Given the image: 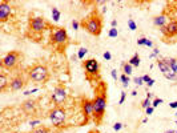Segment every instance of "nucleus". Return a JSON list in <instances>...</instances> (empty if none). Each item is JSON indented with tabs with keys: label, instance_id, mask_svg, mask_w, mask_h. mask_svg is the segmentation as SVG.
<instances>
[{
	"label": "nucleus",
	"instance_id": "nucleus-1",
	"mask_svg": "<svg viewBox=\"0 0 177 133\" xmlns=\"http://www.w3.org/2000/svg\"><path fill=\"white\" fill-rule=\"evenodd\" d=\"M108 85L105 81L100 80L93 88L95 92V97L92 98L93 101V117L92 121L95 125H101L103 120L105 116V109H107V101H108V95H107Z\"/></svg>",
	"mask_w": 177,
	"mask_h": 133
},
{
	"label": "nucleus",
	"instance_id": "nucleus-2",
	"mask_svg": "<svg viewBox=\"0 0 177 133\" xmlns=\"http://www.w3.org/2000/svg\"><path fill=\"white\" fill-rule=\"evenodd\" d=\"M49 43L55 48L58 52L63 53L67 47L71 44L69 36L64 27H58V25H52L49 29Z\"/></svg>",
	"mask_w": 177,
	"mask_h": 133
},
{
	"label": "nucleus",
	"instance_id": "nucleus-3",
	"mask_svg": "<svg viewBox=\"0 0 177 133\" xmlns=\"http://www.w3.org/2000/svg\"><path fill=\"white\" fill-rule=\"evenodd\" d=\"M80 27L84 28L91 35L99 36L103 31V15L99 12V10L95 8V10L91 11L84 19H81Z\"/></svg>",
	"mask_w": 177,
	"mask_h": 133
},
{
	"label": "nucleus",
	"instance_id": "nucleus-4",
	"mask_svg": "<svg viewBox=\"0 0 177 133\" xmlns=\"http://www.w3.org/2000/svg\"><path fill=\"white\" fill-rule=\"evenodd\" d=\"M52 24L48 23L43 16H35L28 20V27H27V37H31L32 40L39 41L40 37H43V33L47 29H51Z\"/></svg>",
	"mask_w": 177,
	"mask_h": 133
},
{
	"label": "nucleus",
	"instance_id": "nucleus-5",
	"mask_svg": "<svg viewBox=\"0 0 177 133\" xmlns=\"http://www.w3.org/2000/svg\"><path fill=\"white\" fill-rule=\"evenodd\" d=\"M27 73L31 81L38 84H47L51 79V72L44 63H35L27 67Z\"/></svg>",
	"mask_w": 177,
	"mask_h": 133
},
{
	"label": "nucleus",
	"instance_id": "nucleus-6",
	"mask_svg": "<svg viewBox=\"0 0 177 133\" xmlns=\"http://www.w3.org/2000/svg\"><path fill=\"white\" fill-rule=\"evenodd\" d=\"M23 60H24L23 52H20V51H10L1 59V69L7 71L10 73L19 71Z\"/></svg>",
	"mask_w": 177,
	"mask_h": 133
},
{
	"label": "nucleus",
	"instance_id": "nucleus-7",
	"mask_svg": "<svg viewBox=\"0 0 177 133\" xmlns=\"http://www.w3.org/2000/svg\"><path fill=\"white\" fill-rule=\"evenodd\" d=\"M83 69H84L85 80L88 83H96L97 84L100 79V63L96 59H87L83 61Z\"/></svg>",
	"mask_w": 177,
	"mask_h": 133
},
{
	"label": "nucleus",
	"instance_id": "nucleus-8",
	"mask_svg": "<svg viewBox=\"0 0 177 133\" xmlns=\"http://www.w3.org/2000/svg\"><path fill=\"white\" fill-rule=\"evenodd\" d=\"M29 77H28L27 69H19L15 71L12 76H11L10 80V88L8 90H12V92H16V90H21L24 89V87L29 83Z\"/></svg>",
	"mask_w": 177,
	"mask_h": 133
},
{
	"label": "nucleus",
	"instance_id": "nucleus-9",
	"mask_svg": "<svg viewBox=\"0 0 177 133\" xmlns=\"http://www.w3.org/2000/svg\"><path fill=\"white\" fill-rule=\"evenodd\" d=\"M48 118L51 120L53 128L61 129L67 123V109L64 107H53L48 113Z\"/></svg>",
	"mask_w": 177,
	"mask_h": 133
},
{
	"label": "nucleus",
	"instance_id": "nucleus-10",
	"mask_svg": "<svg viewBox=\"0 0 177 133\" xmlns=\"http://www.w3.org/2000/svg\"><path fill=\"white\" fill-rule=\"evenodd\" d=\"M68 98V93L65 89V85L63 83L58 84V85L53 88V93L51 96V101L53 103V107H63V104L67 101Z\"/></svg>",
	"mask_w": 177,
	"mask_h": 133
},
{
	"label": "nucleus",
	"instance_id": "nucleus-11",
	"mask_svg": "<svg viewBox=\"0 0 177 133\" xmlns=\"http://www.w3.org/2000/svg\"><path fill=\"white\" fill-rule=\"evenodd\" d=\"M39 98H27L21 103L20 109L25 113V115L31 116V117H36L38 113L40 111V104H39Z\"/></svg>",
	"mask_w": 177,
	"mask_h": 133
},
{
	"label": "nucleus",
	"instance_id": "nucleus-12",
	"mask_svg": "<svg viewBox=\"0 0 177 133\" xmlns=\"http://www.w3.org/2000/svg\"><path fill=\"white\" fill-rule=\"evenodd\" d=\"M80 107H81V113L83 117H84V121L83 124L87 125L93 117V101L88 97H83L81 103H80Z\"/></svg>",
	"mask_w": 177,
	"mask_h": 133
},
{
	"label": "nucleus",
	"instance_id": "nucleus-13",
	"mask_svg": "<svg viewBox=\"0 0 177 133\" xmlns=\"http://www.w3.org/2000/svg\"><path fill=\"white\" fill-rule=\"evenodd\" d=\"M156 64H157L159 69L161 71L162 76H164L165 79H168V80H170V81H177V75L170 69V67L165 63L164 59H157V60H156Z\"/></svg>",
	"mask_w": 177,
	"mask_h": 133
},
{
	"label": "nucleus",
	"instance_id": "nucleus-14",
	"mask_svg": "<svg viewBox=\"0 0 177 133\" xmlns=\"http://www.w3.org/2000/svg\"><path fill=\"white\" fill-rule=\"evenodd\" d=\"M161 33L164 39H172L177 36V18H173L168 21V24L164 28H161Z\"/></svg>",
	"mask_w": 177,
	"mask_h": 133
},
{
	"label": "nucleus",
	"instance_id": "nucleus-15",
	"mask_svg": "<svg viewBox=\"0 0 177 133\" xmlns=\"http://www.w3.org/2000/svg\"><path fill=\"white\" fill-rule=\"evenodd\" d=\"M11 13H12L11 3L7 1V0H1V1H0V21L5 23L10 19Z\"/></svg>",
	"mask_w": 177,
	"mask_h": 133
},
{
	"label": "nucleus",
	"instance_id": "nucleus-16",
	"mask_svg": "<svg viewBox=\"0 0 177 133\" xmlns=\"http://www.w3.org/2000/svg\"><path fill=\"white\" fill-rule=\"evenodd\" d=\"M10 72L1 69V72H0V92L1 93H4L7 88H10Z\"/></svg>",
	"mask_w": 177,
	"mask_h": 133
},
{
	"label": "nucleus",
	"instance_id": "nucleus-17",
	"mask_svg": "<svg viewBox=\"0 0 177 133\" xmlns=\"http://www.w3.org/2000/svg\"><path fill=\"white\" fill-rule=\"evenodd\" d=\"M168 19H169V15H168L167 12H162V13H160V15L153 18V24L161 29V28H164L165 25L168 24V21H169Z\"/></svg>",
	"mask_w": 177,
	"mask_h": 133
},
{
	"label": "nucleus",
	"instance_id": "nucleus-18",
	"mask_svg": "<svg viewBox=\"0 0 177 133\" xmlns=\"http://www.w3.org/2000/svg\"><path fill=\"white\" fill-rule=\"evenodd\" d=\"M165 63L170 67V69L177 75V59L176 57H169V59H164Z\"/></svg>",
	"mask_w": 177,
	"mask_h": 133
},
{
	"label": "nucleus",
	"instance_id": "nucleus-19",
	"mask_svg": "<svg viewBox=\"0 0 177 133\" xmlns=\"http://www.w3.org/2000/svg\"><path fill=\"white\" fill-rule=\"evenodd\" d=\"M132 65H131L129 63H127V61H124V63L121 64V69H122V73L124 75H127V76H129V75H132Z\"/></svg>",
	"mask_w": 177,
	"mask_h": 133
},
{
	"label": "nucleus",
	"instance_id": "nucleus-20",
	"mask_svg": "<svg viewBox=\"0 0 177 133\" xmlns=\"http://www.w3.org/2000/svg\"><path fill=\"white\" fill-rule=\"evenodd\" d=\"M51 13H52V20L53 21H59L60 18H61V13H60L58 7H52L51 8Z\"/></svg>",
	"mask_w": 177,
	"mask_h": 133
},
{
	"label": "nucleus",
	"instance_id": "nucleus-21",
	"mask_svg": "<svg viewBox=\"0 0 177 133\" xmlns=\"http://www.w3.org/2000/svg\"><path fill=\"white\" fill-rule=\"evenodd\" d=\"M32 133H52V129L49 126H45V125H40L36 129H33Z\"/></svg>",
	"mask_w": 177,
	"mask_h": 133
},
{
	"label": "nucleus",
	"instance_id": "nucleus-22",
	"mask_svg": "<svg viewBox=\"0 0 177 133\" xmlns=\"http://www.w3.org/2000/svg\"><path fill=\"white\" fill-rule=\"evenodd\" d=\"M128 63H129L132 67H140V56L137 55V53H135V55L129 59Z\"/></svg>",
	"mask_w": 177,
	"mask_h": 133
},
{
	"label": "nucleus",
	"instance_id": "nucleus-23",
	"mask_svg": "<svg viewBox=\"0 0 177 133\" xmlns=\"http://www.w3.org/2000/svg\"><path fill=\"white\" fill-rule=\"evenodd\" d=\"M142 80H144V84H147L148 88L153 87V84H155V80H153L149 75H144V76H142Z\"/></svg>",
	"mask_w": 177,
	"mask_h": 133
},
{
	"label": "nucleus",
	"instance_id": "nucleus-24",
	"mask_svg": "<svg viewBox=\"0 0 177 133\" xmlns=\"http://www.w3.org/2000/svg\"><path fill=\"white\" fill-rule=\"evenodd\" d=\"M120 81L122 83V87H125L127 88L128 85H129V76H127V75H124V73H121V76H120Z\"/></svg>",
	"mask_w": 177,
	"mask_h": 133
},
{
	"label": "nucleus",
	"instance_id": "nucleus-25",
	"mask_svg": "<svg viewBox=\"0 0 177 133\" xmlns=\"http://www.w3.org/2000/svg\"><path fill=\"white\" fill-rule=\"evenodd\" d=\"M87 53H88V49H87V48H84V47L80 48L79 52H77V59H79V60H83V59H84V56L87 55Z\"/></svg>",
	"mask_w": 177,
	"mask_h": 133
},
{
	"label": "nucleus",
	"instance_id": "nucleus-26",
	"mask_svg": "<svg viewBox=\"0 0 177 133\" xmlns=\"http://www.w3.org/2000/svg\"><path fill=\"white\" fill-rule=\"evenodd\" d=\"M149 107H152V101H150V98H147V97H145V100L141 103V108L147 109V108H149Z\"/></svg>",
	"mask_w": 177,
	"mask_h": 133
},
{
	"label": "nucleus",
	"instance_id": "nucleus-27",
	"mask_svg": "<svg viewBox=\"0 0 177 133\" xmlns=\"http://www.w3.org/2000/svg\"><path fill=\"white\" fill-rule=\"evenodd\" d=\"M108 36H109V37H117V36H119V31L116 29V28H111L109 32H108Z\"/></svg>",
	"mask_w": 177,
	"mask_h": 133
},
{
	"label": "nucleus",
	"instance_id": "nucleus-28",
	"mask_svg": "<svg viewBox=\"0 0 177 133\" xmlns=\"http://www.w3.org/2000/svg\"><path fill=\"white\" fill-rule=\"evenodd\" d=\"M128 27H129L131 31H136V29H137V24H136V23L133 21L132 19H129V20H128Z\"/></svg>",
	"mask_w": 177,
	"mask_h": 133
},
{
	"label": "nucleus",
	"instance_id": "nucleus-29",
	"mask_svg": "<svg viewBox=\"0 0 177 133\" xmlns=\"http://www.w3.org/2000/svg\"><path fill=\"white\" fill-rule=\"evenodd\" d=\"M160 104H162V98H159V97H156L155 100L152 101V107H153V108H157V107L160 105Z\"/></svg>",
	"mask_w": 177,
	"mask_h": 133
},
{
	"label": "nucleus",
	"instance_id": "nucleus-30",
	"mask_svg": "<svg viewBox=\"0 0 177 133\" xmlns=\"http://www.w3.org/2000/svg\"><path fill=\"white\" fill-rule=\"evenodd\" d=\"M133 81H135V84H136L137 87H140V85H142V84H144V80H142V76L135 77V79H133Z\"/></svg>",
	"mask_w": 177,
	"mask_h": 133
},
{
	"label": "nucleus",
	"instance_id": "nucleus-31",
	"mask_svg": "<svg viewBox=\"0 0 177 133\" xmlns=\"http://www.w3.org/2000/svg\"><path fill=\"white\" fill-rule=\"evenodd\" d=\"M122 126H124V125H122L121 123H119V121H117V123H115V124H113V131H116V132L121 131V129H122Z\"/></svg>",
	"mask_w": 177,
	"mask_h": 133
},
{
	"label": "nucleus",
	"instance_id": "nucleus-32",
	"mask_svg": "<svg viewBox=\"0 0 177 133\" xmlns=\"http://www.w3.org/2000/svg\"><path fill=\"white\" fill-rule=\"evenodd\" d=\"M71 25H72V28H73L75 31H77L79 28H80V23H79L77 20H76V19H73L72 23H71Z\"/></svg>",
	"mask_w": 177,
	"mask_h": 133
},
{
	"label": "nucleus",
	"instance_id": "nucleus-33",
	"mask_svg": "<svg viewBox=\"0 0 177 133\" xmlns=\"http://www.w3.org/2000/svg\"><path fill=\"white\" fill-rule=\"evenodd\" d=\"M39 124H41V121H40L39 118H36V120H31V121H29L31 128H35V126H36V125H39Z\"/></svg>",
	"mask_w": 177,
	"mask_h": 133
},
{
	"label": "nucleus",
	"instance_id": "nucleus-34",
	"mask_svg": "<svg viewBox=\"0 0 177 133\" xmlns=\"http://www.w3.org/2000/svg\"><path fill=\"white\" fill-rule=\"evenodd\" d=\"M103 57H104L107 61H109L111 59H112V55H111V52H109V51H105V52H104V55H103Z\"/></svg>",
	"mask_w": 177,
	"mask_h": 133
},
{
	"label": "nucleus",
	"instance_id": "nucleus-35",
	"mask_svg": "<svg viewBox=\"0 0 177 133\" xmlns=\"http://www.w3.org/2000/svg\"><path fill=\"white\" fill-rule=\"evenodd\" d=\"M111 76H112V79H113V80H119V75H117V72H116V69H112V71H111Z\"/></svg>",
	"mask_w": 177,
	"mask_h": 133
},
{
	"label": "nucleus",
	"instance_id": "nucleus-36",
	"mask_svg": "<svg viewBox=\"0 0 177 133\" xmlns=\"http://www.w3.org/2000/svg\"><path fill=\"white\" fill-rule=\"evenodd\" d=\"M145 47H148V48H153V41L150 40V39H148V37H147V40H145Z\"/></svg>",
	"mask_w": 177,
	"mask_h": 133
},
{
	"label": "nucleus",
	"instance_id": "nucleus-37",
	"mask_svg": "<svg viewBox=\"0 0 177 133\" xmlns=\"http://www.w3.org/2000/svg\"><path fill=\"white\" fill-rule=\"evenodd\" d=\"M125 96H127V93H125V92H121V96H120V101H119L120 105H121V104L125 101Z\"/></svg>",
	"mask_w": 177,
	"mask_h": 133
},
{
	"label": "nucleus",
	"instance_id": "nucleus-38",
	"mask_svg": "<svg viewBox=\"0 0 177 133\" xmlns=\"http://www.w3.org/2000/svg\"><path fill=\"white\" fill-rule=\"evenodd\" d=\"M145 40H147V37H144V36L140 37L137 40V45H145Z\"/></svg>",
	"mask_w": 177,
	"mask_h": 133
},
{
	"label": "nucleus",
	"instance_id": "nucleus-39",
	"mask_svg": "<svg viewBox=\"0 0 177 133\" xmlns=\"http://www.w3.org/2000/svg\"><path fill=\"white\" fill-rule=\"evenodd\" d=\"M153 111H155V108H153V107H149V108H147L145 109V113H147L148 116H150L153 113Z\"/></svg>",
	"mask_w": 177,
	"mask_h": 133
},
{
	"label": "nucleus",
	"instance_id": "nucleus-40",
	"mask_svg": "<svg viewBox=\"0 0 177 133\" xmlns=\"http://www.w3.org/2000/svg\"><path fill=\"white\" fill-rule=\"evenodd\" d=\"M169 108H172V109H177V101H172V103L169 104Z\"/></svg>",
	"mask_w": 177,
	"mask_h": 133
},
{
	"label": "nucleus",
	"instance_id": "nucleus-41",
	"mask_svg": "<svg viewBox=\"0 0 177 133\" xmlns=\"http://www.w3.org/2000/svg\"><path fill=\"white\" fill-rule=\"evenodd\" d=\"M157 55H159V48H155V49H153V53L150 55V57H155V56H157Z\"/></svg>",
	"mask_w": 177,
	"mask_h": 133
},
{
	"label": "nucleus",
	"instance_id": "nucleus-42",
	"mask_svg": "<svg viewBox=\"0 0 177 133\" xmlns=\"http://www.w3.org/2000/svg\"><path fill=\"white\" fill-rule=\"evenodd\" d=\"M111 25H112V28H116V27H117V20H112Z\"/></svg>",
	"mask_w": 177,
	"mask_h": 133
},
{
	"label": "nucleus",
	"instance_id": "nucleus-43",
	"mask_svg": "<svg viewBox=\"0 0 177 133\" xmlns=\"http://www.w3.org/2000/svg\"><path fill=\"white\" fill-rule=\"evenodd\" d=\"M152 93H150V92H148V90H147V98H152Z\"/></svg>",
	"mask_w": 177,
	"mask_h": 133
},
{
	"label": "nucleus",
	"instance_id": "nucleus-44",
	"mask_svg": "<svg viewBox=\"0 0 177 133\" xmlns=\"http://www.w3.org/2000/svg\"><path fill=\"white\" fill-rule=\"evenodd\" d=\"M88 133H100V132L97 131V129H91V131L88 132Z\"/></svg>",
	"mask_w": 177,
	"mask_h": 133
},
{
	"label": "nucleus",
	"instance_id": "nucleus-45",
	"mask_svg": "<svg viewBox=\"0 0 177 133\" xmlns=\"http://www.w3.org/2000/svg\"><path fill=\"white\" fill-rule=\"evenodd\" d=\"M131 95H132V96H136V95H137V90H133V92L131 93Z\"/></svg>",
	"mask_w": 177,
	"mask_h": 133
},
{
	"label": "nucleus",
	"instance_id": "nucleus-46",
	"mask_svg": "<svg viewBox=\"0 0 177 133\" xmlns=\"http://www.w3.org/2000/svg\"><path fill=\"white\" fill-rule=\"evenodd\" d=\"M165 133H177V131H168V132H165Z\"/></svg>",
	"mask_w": 177,
	"mask_h": 133
},
{
	"label": "nucleus",
	"instance_id": "nucleus-47",
	"mask_svg": "<svg viewBox=\"0 0 177 133\" xmlns=\"http://www.w3.org/2000/svg\"><path fill=\"white\" fill-rule=\"evenodd\" d=\"M175 124H176V125H177V121H176V123H175Z\"/></svg>",
	"mask_w": 177,
	"mask_h": 133
},
{
	"label": "nucleus",
	"instance_id": "nucleus-48",
	"mask_svg": "<svg viewBox=\"0 0 177 133\" xmlns=\"http://www.w3.org/2000/svg\"><path fill=\"white\" fill-rule=\"evenodd\" d=\"M176 115H177V112H176Z\"/></svg>",
	"mask_w": 177,
	"mask_h": 133
}]
</instances>
